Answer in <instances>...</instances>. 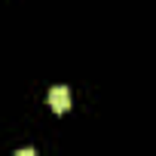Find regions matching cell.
I'll list each match as a JSON object with an SVG mask.
<instances>
[{
	"label": "cell",
	"mask_w": 156,
	"mask_h": 156,
	"mask_svg": "<svg viewBox=\"0 0 156 156\" xmlns=\"http://www.w3.org/2000/svg\"><path fill=\"white\" fill-rule=\"evenodd\" d=\"M49 107H52L55 113H64V110L70 107V89H67V86H52V89H49Z\"/></svg>",
	"instance_id": "6da1fadb"
},
{
	"label": "cell",
	"mask_w": 156,
	"mask_h": 156,
	"mask_svg": "<svg viewBox=\"0 0 156 156\" xmlns=\"http://www.w3.org/2000/svg\"><path fill=\"white\" fill-rule=\"evenodd\" d=\"M16 156H37V150H34V147H25V150H19Z\"/></svg>",
	"instance_id": "7a4b0ae2"
}]
</instances>
